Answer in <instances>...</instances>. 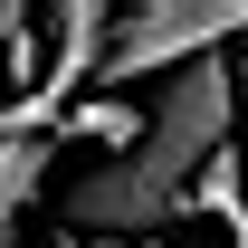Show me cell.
<instances>
[{"label": "cell", "instance_id": "obj_2", "mask_svg": "<svg viewBox=\"0 0 248 248\" xmlns=\"http://www.w3.org/2000/svg\"><path fill=\"white\" fill-rule=\"evenodd\" d=\"M248 38V0H153V10H115L105 58H95V95H124L143 77H182L201 58H229Z\"/></svg>", "mask_w": 248, "mask_h": 248}, {"label": "cell", "instance_id": "obj_1", "mask_svg": "<svg viewBox=\"0 0 248 248\" xmlns=\"http://www.w3.org/2000/svg\"><path fill=\"white\" fill-rule=\"evenodd\" d=\"M239 143V48L162 77V105H143V143L67 182V229L95 248H143L162 229H191V182Z\"/></svg>", "mask_w": 248, "mask_h": 248}, {"label": "cell", "instance_id": "obj_6", "mask_svg": "<svg viewBox=\"0 0 248 248\" xmlns=\"http://www.w3.org/2000/svg\"><path fill=\"white\" fill-rule=\"evenodd\" d=\"M29 19H38V10H10V0H0V67H10V48H19V38H29Z\"/></svg>", "mask_w": 248, "mask_h": 248}, {"label": "cell", "instance_id": "obj_4", "mask_svg": "<svg viewBox=\"0 0 248 248\" xmlns=\"http://www.w3.org/2000/svg\"><path fill=\"white\" fill-rule=\"evenodd\" d=\"M58 134L105 143V162H115V153H134V143H143V105H124V95H77V105L58 115Z\"/></svg>", "mask_w": 248, "mask_h": 248}, {"label": "cell", "instance_id": "obj_5", "mask_svg": "<svg viewBox=\"0 0 248 248\" xmlns=\"http://www.w3.org/2000/svg\"><path fill=\"white\" fill-rule=\"evenodd\" d=\"M38 191H48V134H38V143H0V239L29 219Z\"/></svg>", "mask_w": 248, "mask_h": 248}, {"label": "cell", "instance_id": "obj_8", "mask_svg": "<svg viewBox=\"0 0 248 248\" xmlns=\"http://www.w3.org/2000/svg\"><path fill=\"white\" fill-rule=\"evenodd\" d=\"M143 248H191V239H143Z\"/></svg>", "mask_w": 248, "mask_h": 248}, {"label": "cell", "instance_id": "obj_3", "mask_svg": "<svg viewBox=\"0 0 248 248\" xmlns=\"http://www.w3.org/2000/svg\"><path fill=\"white\" fill-rule=\"evenodd\" d=\"M105 29H115V10H95V0H67V10H48V19H38V48H48V67H38V86H29V95H48V105L67 115V105L95 86Z\"/></svg>", "mask_w": 248, "mask_h": 248}, {"label": "cell", "instance_id": "obj_7", "mask_svg": "<svg viewBox=\"0 0 248 248\" xmlns=\"http://www.w3.org/2000/svg\"><path fill=\"white\" fill-rule=\"evenodd\" d=\"M239 134H248V48H239ZM248 162V153H239Z\"/></svg>", "mask_w": 248, "mask_h": 248}]
</instances>
